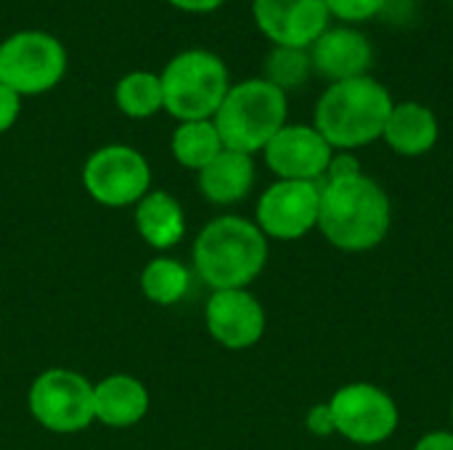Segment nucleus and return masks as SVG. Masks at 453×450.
Instances as JSON below:
<instances>
[{
  "label": "nucleus",
  "instance_id": "20",
  "mask_svg": "<svg viewBox=\"0 0 453 450\" xmlns=\"http://www.w3.org/2000/svg\"><path fill=\"white\" fill-rule=\"evenodd\" d=\"M114 101L117 109L130 117V119H149L157 111L165 109V95H162V80L154 72L135 69L119 77L114 88Z\"/></svg>",
  "mask_w": 453,
  "mask_h": 450
},
{
  "label": "nucleus",
  "instance_id": "9",
  "mask_svg": "<svg viewBox=\"0 0 453 450\" xmlns=\"http://www.w3.org/2000/svg\"><path fill=\"white\" fill-rule=\"evenodd\" d=\"M334 432L358 446L385 443L398 430V406L395 400L366 382L345 385L329 400Z\"/></svg>",
  "mask_w": 453,
  "mask_h": 450
},
{
  "label": "nucleus",
  "instance_id": "17",
  "mask_svg": "<svg viewBox=\"0 0 453 450\" xmlns=\"http://www.w3.org/2000/svg\"><path fill=\"white\" fill-rule=\"evenodd\" d=\"M255 186V162L250 154L223 149L204 170H199V191L212 204H236Z\"/></svg>",
  "mask_w": 453,
  "mask_h": 450
},
{
  "label": "nucleus",
  "instance_id": "16",
  "mask_svg": "<svg viewBox=\"0 0 453 450\" xmlns=\"http://www.w3.org/2000/svg\"><path fill=\"white\" fill-rule=\"evenodd\" d=\"M441 125L430 106L417 101H401L393 106L382 141L401 156H422L438 143Z\"/></svg>",
  "mask_w": 453,
  "mask_h": 450
},
{
  "label": "nucleus",
  "instance_id": "5",
  "mask_svg": "<svg viewBox=\"0 0 453 450\" xmlns=\"http://www.w3.org/2000/svg\"><path fill=\"white\" fill-rule=\"evenodd\" d=\"M159 80L165 111L178 122L212 119L231 90L228 66L218 53L204 48H188L173 56Z\"/></svg>",
  "mask_w": 453,
  "mask_h": 450
},
{
  "label": "nucleus",
  "instance_id": "14",
  "mask_svg": "<svg viewBox=\"0 0 453 450\" xmlns=\"http://www.w3.org/2000/svg\"><path fill=\"white\" fill-rule=\"evenodd\" d=\"M308 53H311L313 72L321 74L324 80H329V85L345 82L353 77H364V74H369V69L374 64L372 40L350 24L329 27L308 48Z\"/></svg>",
  "mask_w": 453,
  "mask_h": 450
},
{
  "label": "nucleus",
  "instance_id": "1",
  "mask_svg": "<svg viewBox=\"0 0 453 450\" xmlns=\"http://www.w3.org/2000/svg\"><path fill=\"white\" fill-rule=\"evenodd\" d=\"M319 228L345 252H366L390 231V199L372 178L353 175L321 183Z\"/></svg>",
  "mask_w": 453,
  "mask_h": 450
},
{
  "label": "nucleus",
  "instance_id": "26",
  "mask_svg": "<svg viewBox=\"0 0 453 450\" xmlns=\"http://www.w3.org/2000/svg\"><path fill=\"white\" fill-rule=\"evenodd\" d=\"M308 430L319 438H326V435H334V419H332V408L329 403H321V406H313L308 411V419H305Z\"/></svg>",
  "mask_w": 453,
  "mask_h": 450
},
{
  "label": "nucleus",
  "instance_id": "12",
  "mask_svg": "<svg viewBox=\"0 0 453 450\" xmlns=\"http://www.w3.org/2000/svg\"><path fill=\"white\" fill-rule=\"evenodd\" d=\"M265 164L279 180H311L321 183L334 156V149L313 125H284L263 149Z\"/></svg>",
  "mask_w": 453,
  "mask_h": 450
},
{
  "label": "nucleus",
  "instance_id": "29",
  "mask_svg": "<svg viewBox=\"0 0 453 450\" xmlns=\"http://www.w3.org/2000/svg\"><path fill=\"white\" fill-rule=\"evenodd\" d=\"M451 419H453V403H451Z\"/></svg>",
  "mask_w": 453,
  "mask_h": 450
},
{
  "label": "nucleus",
  "instance_id": "8",
  "mask_svg": "<svg viewBox=\"0 0 453 450\" xmlns=\"http://www.w3.org/2000/svg\"><path fill=\"white\" fill-rule=\"evenodd\" d=\"M82 186L104 207L138 204L151 188L149 159L133 146L111 143L93 151L82 167Z\"/></svg>",
  "mask_w": 453,
  "mask_h": 450
},
{
  "label": "nucleus",
  "instance_id": "15",
  "mask_svg": "<svg viewBox=\"0 0 453 450\" xmlns=\"http://www.w3.org/2000/svg\"><path fill=\"white\" fill-rule=\"evenodd\" d=\"M149 414V390L130 374H111L93 385V416L96 422L125 430L138 424Z\"/></svg>",
  "mask_w": 453,
  "mask_h": 450
},
{
  "label": "nucleus",
  "instance_id": "18",
  "mask_svg": "<svg viewBox=\"0 0 453 450\" xmlns=\"http://www.w3.org/2000/svg\"><path fill=\"white\" fill-rule=\"evenodd\" d=\"M135 228L151 249L162 252L180 244V239L186 236V217L180 202L167 191H149L135 204Z\"/></svg>",
  "mask_w": 453,
  "mask_h": 450
},
{
  "label": "nucleus",
  "instance_id": "6",
  "mask_svg": "<svg viewBox=\"0 0 453 450\" xmlns=\"http://www.w3.org/2000/svg\"><path fill=\"white\" fill-rule=\"evenodd\" d=\"M66 74V48L42 29H21L0 42V82L24 95L53 90Z\"/></svg>",
  "mask_w": 453,
  "mask_h": 450
},
{
  "label": "nucleus",
  "instance_id": "25",
  "mask_svg": "<svg viewBox=\"0 0 453 450\" xmlns=\"http://www.w3.org/2000/svg\"><path fill=\"white\" fill-rule=\"evenodd\" d=\"M353 175H361V162L350 151L334 154L326 170V180H340V178H353Z\"/></svg>",
  "mask_w": 453,
  "mask_h": 450
},
{
  "label": "nucleus",
  "instance_id": "19",
  "mask_svg": "<svg viewBox=\"0 0 453 450\" xmlns=\"http://www.w3.org/2000/svg\"><path fill=\"white\" fill-rule=\"evenodd\" d=\"M220 133L212 119H194V122H180L173 133L170 151L175 162L186 170H204L220 151H223Z\"/></svg>",
  "mask_w": 453,
  "mask_h": 450
},
{
  "label": "nucleus",
  "instance_id": "13",
  "mask_svg": "<svg viewBox=\"0 0 453 450\" xmlns=\"http://www.w3.org/2000/svg\"><path fill=\"white\" fill-rule=\"evenodd\" d=\"M207 332L226 350L255 347L265 334V310L247 289L212 292L204 305Z\"/></svg>",
  "mask_w": 453,
  "mask_h": 450
},
{
  "label": "nucleus",
  "instance_id": "3",
  "mask_svg": "<svg viewBox=\"0 0 453 450\" xmlns=\"http://www.w3.org/2000/svg\"><path fill=\"white\" fill-rule=\"evenodd\" d=\"M393 106L390 90L369 74L332 82L316 103L313 127L332 149L353 151L382 138Z\"/></svg>",
  "mask_w": 453,
  "mask_h": 450
},
{
  "label": "nucleus",
  "instance_id": "11",
  "mask_svg": "<svg viewBox=\"0 0 453 450\" xmlns=\"http://www.w3.org/2000/svg\"><path fill=\"white\" fill-rule=\"evenodd\" d=\"M257 29L281 48L308 50L329 29V8L324 0H252Z\"/></svg>",
  "mask_w": 453,
  "mask_h": 450
},
{
  "label": "nucleus",
  "instance_id": "7",
  "mask_svg": "<svg viewBox=\"0 0 453 450\" xmlns=\"http://www.w3.org/2000/svg\"><path fill=\"white\" fill-rule=\"evenodd\" d=\"M29 414L40 427L56 435L88 430L93 416V385L69 369H48L29 387Z\"/></svg>",
  "mask_w": 453,
  "mask_h": 450
},
{
  "label": "nucleus",
  "instance_id": "24",
  "mask_svg": "<svg viewBox=\"0 0 453 450\" xmlns=\"http://www.w3.org/2000/svg\"><path fill=\"white\" fill-rule=\"evenodd\" d=\"M21 114V95L0 82V135L8 133Z\"/></svg>",
  "mask_w": 453,
  "mask_h": 450
},
{
  "label": "nucleus",
  "instance_id": "2",
  "mask_svg": "<svg viewBox=\"0 0 453 450\" xmlns=\"http://www.w3.org/2000/svg\"><path fill=\"white\" fill-rule=\"evenodd\" d=\"M268 263L265 233L244 217L223 215L207 223L194 241V271L212 289H247Z\"/></svg>",
  "mask_w": 453,
  "mask_h": 450
},
{
  "label": "nucleus",
  "instance_id": "22",
  "mask_svg": "<svg viewBox=\"0 0 453 450\" xmlns=\"http://www.w3.org/2000/svg\"><path fill=\"white\" fill-rule=\"evenodd\" d=\"M313 74L311 53L303 48H281L273 45L271 53L265 56V80L276 85L279 90H295L308 82Z\"/></svg>",
  "mask_w": 453,
  "mask_h": 450
},
{
  "label": "nucleus",
  "instance_id": "10",
  "mask_svg": "<svg viewBox=\"0 0 453 450\" xmlns=\"http://www.w3.org/2000/svg\"><path fill=\"white\" fill-rule=\"evenodd\" d=\"M321 183L279 180L257 202V228L265 239L297 241L319 225Z\"/></svg>",
  "mask_w": 453,
  "mask_h": 450
},
{
  "label": "nucleus",
  "instance_id": "23",
  "mask_svg": "<svg viewBox=\"0 0 453 450\" xmlns=\"http://www.w3.org/2000/svg\"><path fill=\"white\" fill-rule=\"evenodd\" d=\"M329 8V16L342 21V24H364L380 16L388 5V0H324Z\"/></svg>",
  "mask_w": 453,
  "mask_h": 450
},
{
  "label": "nucleus",
  "instance_id": "27",
  "mask_svg": "<svg viewBox=\"0 0 453 450\" xmlns=\"http://www.w3.org/2000/svg\"><path fill=\"white\" fill-rule=\"evenodd\" d=\"M167 3L175 5V8H180V11H188V13H212L226 0H167Z\"/></svg>",
  "mask_w": 453,
  "mask_h": 450
},
{
  "label": "nucleus",
  "instance_id": "28",
  "mask_svg": "<svg viewBox=\"0 0 453 450\" xmlns=\"http://www.w3.org/2000/svg\"><path fill=\"white\" fill-rule=\"evenodd\" d=\"M414 450H453V432H430Z\"/></svg>",
  "mask_w": 453,
  "mask_h": 450
},
{
  "label": "nucleus",
  "instance_id": "4",
  "mask_svg": "<svg viewBox=\"0 0 453 450\" xmlns=\"http://www.w3.org/2000/svg\"><path fill=\"white\" fill-rule=\"evenodd\" d=\"M287 93L265 77H252L231 85L212 122L226 149L252 156L287 125Z\"/></svg>",
  "mask_w": 453,
  "mask_h": 450
},
{
  "label": "nucleus",
  "instance_id": "21",
  "mask_svg": "<svg viewBox=\"0 0 453 450\" xmlns=\"http://www.w3.org/2000/svg\"><path fill=\"white\" fill-rule=\"evenodd\" d=\"M191 286V271L173 257H154L141 271V292L154 305H178Z\"/></svg>",
  "mask_w": 453,
  "mask_h": 450
}]
</instances>
